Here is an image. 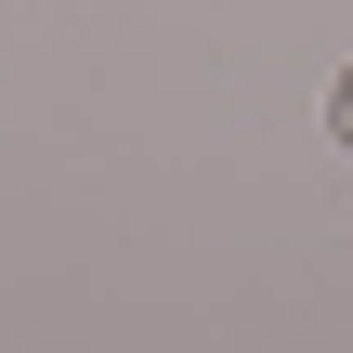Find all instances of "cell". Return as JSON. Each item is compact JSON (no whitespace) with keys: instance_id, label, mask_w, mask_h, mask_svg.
I'll return each instance as SVG.
<instances>
[{"instance_id":"obj_1","label":"cell","mask_w":353,"mask_h":353,"mask_svg":"<svg viewBox=\"0 0 353 353\" xmlns=\"http://www.w3.org/2000/svg\"><path fill=\"white\" fill-rule=\"evenodd\" d=\"M327 131H341V144H353V65H341V92H327Z\"/></svg>"}]
</instances>
